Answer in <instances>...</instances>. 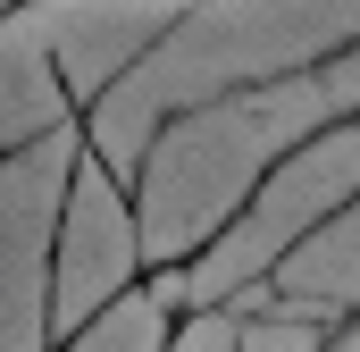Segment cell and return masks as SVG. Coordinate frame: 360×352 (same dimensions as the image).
Segmentation results:
<instances>
[]
</instances>
